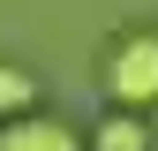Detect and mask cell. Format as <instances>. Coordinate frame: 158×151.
I'll list each match as a JSON object with an SVG mask.
<instances>
[{
  "mask_svg": "<svg viewBox=\"0 0 158 151\" xmlns=\"http://www.w3.org/2000/svg\"><path fill=\"white\" fill-rule=\"evenodd\" d=\"M106 98L113 106H158V30H128L106 53Z\"/></svg>",
  "mask_w": 158,
  "mask_h": 151,
  "instance_id": "1",
  "label": "cell"
},
{
  "mask_svg": "<svg viewBox=\"0 0 158 151\" xmlns=\"http://www.w3.org/2000/svg\"><path fill=\"white\" fill-rule=\"evenodd\" d=\"M90 151H151V128H143V113H135V106H113L106 121H98Z\"/></svg>",
  "mask_w": 158,
  "mask_h": 151,
  "instance_id": "3",
  "label": "cell"
},
{
  "mask_svg": "<svg viewBox=\"0 0 158 151\" xmlns=\"http://www.w3.org/2000/svg\"><path fill=\"white\" fill-rule=\"evenodd\" d=\"M30 106H38V76L15 68V61H0V121H15V113H30Z\"/></svg>",
  "mask_w": 158,
  "mask_h": 151,
  "instance_id": "4",
  "label": "cell"
},
{
  "mask_svg": "<svg viewBox=\"0 0 158 151\" xmlns=\"http://www.w3.org/2000/svg\"><path fill=\"white\" fill-rule=\"evenodd\" d=\"M0 151H83V144L53 113H15V121H0Z\"/></svg>",
  "mask_w": 158,
  "mask_h": 151,
  "instance_id": "2",
  "label": "cell"
}]
</instances>
